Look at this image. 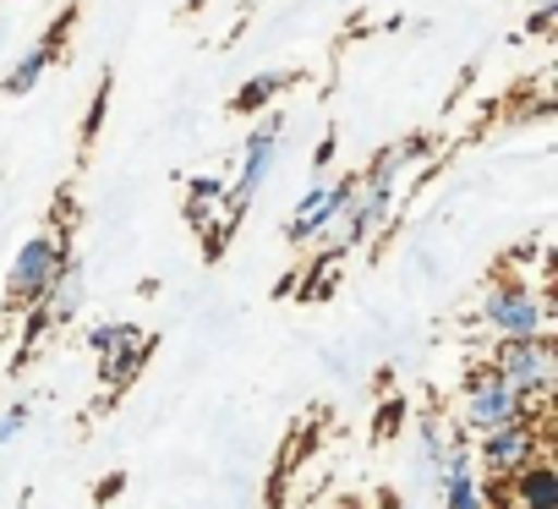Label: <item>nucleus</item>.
<instances>
[{"mask_svg":"<svg viewBox=\"0 0 558 509\" xmlns=\"http://www.w3.org/2000/svg\"><path fill=\"white\" fill-rule=\"evenodd\" d=\"M487 367H493L525 405L547 400V389H553V346H547V335H536V340H498V351H493Z\"/></svg>","mask_w":558,"mask_h":509,"instance_id":"1","label":"nucleus"},{"mask_svg":"<svg viewBox=\"0 0 558 509\" xmlns=\"http://www.w3.org/2000/svg\"><path fill=\"white\" fill-rule=\"evenodd\" d=\"M482 324H487L498 340H536V335H547V307H542V296H536L531 286L504 280V286L487 291Z\"/></svg>","mask_w":558,"mask_h":509,"instance_id":"2","label":"nucleus"},{"mask_svg":"<svg viewBox=\"0 0 558 509\" xmlns=\"http://www.w3.org/2000/svg\"><path fill=\"white\" fill-rule=\"evenodd\" d=\"M531 416V405L493 373V367H476L471 378H465V395H460V422L465 427H476V433H493V427H504V422H525Z\"/></svg>","mask_w":558,"mask_h":509,"instance_id":"3","label":"nucleus"},{"mask_svg":"<svg viewBox=\"0 0 558 509\" xmlns=\"http://www.w3.org/2000/svg\"><path fill=\"white\" fill-rule=\"evenodd\" d=\"M542 455V433H536V422L525 416V422H504V427H493V433H482V444H476V465H482V476H493V482H509L520 465H531Z\"/></svg>","mask_w":558,"mask_h":509,"instance_id":"4","label":"nucleus"},{"mask_svg":"<svg viewBox=\"0 0 558 509\" xmlns=\"http://www.w3.org/2000/svg\"><path fill=\"white\" fill-rule=\"evenodd\" d=\"M61 241L56 235H28L23 246H17V258H12V275H7V296L12 302H45V291H50V280H56V269H61Z\"/></svg>","mask_w":558,"mask_h":509,"instance_id":"5","label":"nucleus"},{"mask_svg":"<svg viewBox=\"0 0 558 509\" xmlns=\"http://www.w3.org/2000/svg\"><path fill=\"white\" fill-rule=\"evenodd\" d=\"M279 116H268V121H257L252 126V137H246V154H241V170H235V186H225V203L230 208H246L252 203V192L268 181V170H274V159H279Z\"/></svg>","mask_w":558,"mask_h":509,"instance_id":"6","label":"nucleus"},{"mask_svg":"<svg viewBox=\"0 0 558 509\" xmlns=\"http://www.w3.org/2000/svg\"><path fill=\"white\" fill-rule=\"evenodd\" d=\"M351 186H356V181H340V186H313V192L296 203V214H291V225H286V241H318V235L340 230L345 203H351Z\"/></svg>","mask_w":558,"mask_h":509,"instance_id":"7","label":"nucleus"},{"mask_svg":"<svg viewBox=\"0 0 558 509\" xmlns=\"http://www.w3.org/2000/svg\"><path fill=\"white\" fill-rule=\"evenodd\" d=\"M88 351H99L110 384H126L132 367L148 356V351H143V335H137L132 324H94V329H88Z\"/></svg>","mask_w":558,"mask_h":509,"instance_id":"8","label":"nucleus"},{"mask_svg":"<svg viewBox=\"0 0 558 509\" xmlns=\"http://www.w3.org/2000/svg\"><path fill=\"white\" fill-rule=\"evenodd\" d=\"M438 493H444V509H487V487H482V476L471 465V444L465 438H449Z\"/></svg>","mask_w":558,"mask_h":509,"instance_id":"9","label":"nucleus"},{"mask_svg":"<svg viewBox=\"0 0 558 509\" xmlns=\"http://www.w3.org/2000/svg\"><path fill=\"white\" fill-rule=\"evenodd\" d=\"M389 186H367V181H356L351 186V203H345V219H340V246H356V241H367L378 225H384V214H389Z\"/></svg>","mask_w":558,"mask_h":509,"instance_id":"10","label":"nucleus"},{"mask_svg":"<svg viewBox=\"0 0 558 509\" xmlns=\"http://www.w3.org/2000/svg\"><path fill=\"white\" fill-rule=\"evenodd\" d=\"M77 307H83V264L61 258V269H56V280H50L45 302H39L34 329H45V324H72V318H77Z\"/></svg>","mask_w":558,"mask_h":509,"instance_id":"11","label":"nucleus"},{"mask_svg":"<svg viewBox=\"0 0 558 509\" xmlns=\"http://www.w3.org/2000/svg\"><path fill=\"white\" fill-rule=\"evenodd\" d=\"M514 509H558V471L536 455L531 465H520L509 476V493H504Z\"/></svg>","mask_w":558,"mask_h":509,"instance_id":"12","label":"nucleus"},{"mask_svg":"<svg viewBox=\"0 0 558 509\" xmlns=\"http://www.w3.org/2000/svg\"><path fill=\"white\" fill-rule=\"evenodd\" d=\"M61 28H66V17H61V23H56V28H50V34H45V39H39V45H34V50H28V56L12 66V72H7L0 94H12V99H17V94H28V88H34V83L50 72V61L61 56Z\"/></svg>","mask_w":558,"mask_h":509,"instance_id":"13","label":"nucleus"},{"mask_svg":"<svg viewBox=\"0 0 558 509\" xmlns=\"http://www.w3.org/2000/svg\"><path fill=\"white\" fill-rule=\"evenodd\" d=\"M416 154H427V137H400V143H389V148L367 165V175H362V181H367V186H389V192H395L400 170H405Z\"/></svg>","mask_w":558,"mask_h":509,"instance_id":"14","label":"nucleus"},{"mask_svg":"<svg viewBox=\"0 0 558 509\" xmlns=\"http://www.w3.org/2000/svg\"><path fill=\"white\" fill-rule=\"evenodd\" d=\"M219 197H225V181H214V175H197L186 186V219H192V230H208L214 225V203Z\"/></svg>","mask_w":558,"mask_h":509,"instance_id":"15","label":"nucleus"},{"mask_svg":"<svg viewBox=\"0 0 558 509\" xmlns=\"http://www.w3.org/2000/svg\"><path fill=\"white\" fill-rule=\"evenodd\" d=\"M444 455H449V433L438 427V422H422V433H416V465L438 482L444 476Z\"/></svg>","mask_w":558,"mask_h":509,"instance_id":"16","label":"nucleus"},{"mask_svg":"<svg viewBox=\"0 0 558 509\" xmlns=\"http://www.w3.org/2000/svg\"><path fill=\"white\" fill-rule=\"evenodd\" d=\"M279 83H286V77H279V72H263V77H252L241 94H235V110L246 116V110H257V105H268L274 94H279Z\"/></svg>","mask_w":558,"mask_h":509,"instance_id":"17","label":"nucleus"},{"mask_svg":"<svg viewBox=\"0 0 558 509\" xmlns=\"http://www.w3.org/2000/svg\"><path fill=\"white\" fill-rule=\"evenodd\" d=\"M23 427H28V405H12L7 416H0V449H7V444H12Z\"/></svg>","mask_w":558,"mask_h":509,"instance_id":"18","label":"nucleus"},{"mask_svg":"<svg viewBox=\"0 0 558 509\" xmlns=\"http://www.w3.org/2000/svg\"><path fill=\"white\" fill-rule=\"evenodd\" d=\"M553 17H558V0H536V12H531V23H525V28H531V34H547V28H553Z\"/></svg>","mask_w":558,"mask_h":509,"instance_id":"19","label":"nucleus"},{"mask_svg":"<svg viewBox=\"0 0 558 509\" xmlns=\"http://www.w3.org/2000/svg\"><path fill=\"white\" fill-rule=\"evenodd\" d=\"M384 509H411V504H384Z\"/></svg>","mask_w":558,"mask_h":509,"instance_id":"20","label":"nucleus"}]
</instances>
